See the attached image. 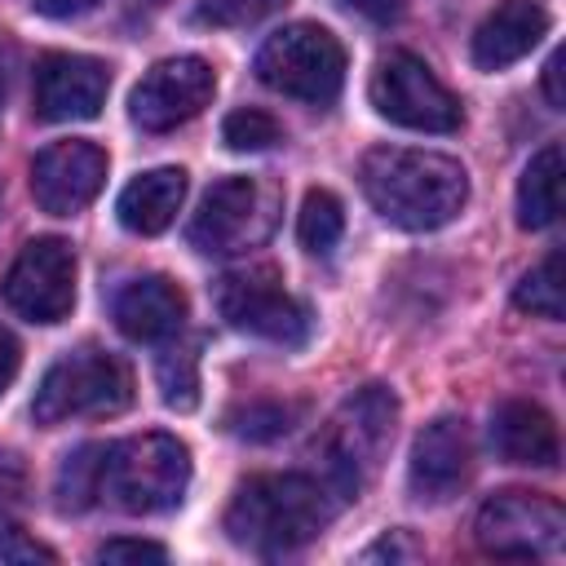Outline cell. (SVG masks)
Returning <instances> with one entry per match:
<instances>
[{
	"label": "cell",
	"mask_w": 566,
	"mask_h": 566,
	"mask_svg": "<svg viewBox=\"0 0 566 566\" xmlns=\"http://www.w3.org/2000/svg\"><path fill=\"white\" fill-rule=\"evenodd\" d=\"M517 310L535 314V318H562V252H548L535 270L522 274L517 292H513Z\"/></svg>",
	"instance_id": "23"
},
{
	"label": "cell",
	"mask_w": 566,
	"mask_h": 566,
	"mask_svg": "<svg viewBox=\"0 0 566 566\" xmlns=\"http://www.w3.org/2000/svg\"><path fill=\"white\" fill-rule=\"evenodd\" d=\"M217 93V75L203 57H164L155 62L133 97H128V115L142 133H168L186 119H195Z\"/></svg>",
	"instance_id": "12"
},
{
	"label": "cell",
	"mask_w": 566,
	"mask_h": 566,
	"mask_svg": "<svg viewBox=\"0 0 566 566\" xmlns=\"http://www.w3.org/2000/svg\"><path fill=\"white\" fill-rule=\"evenodd\" d=\"M128 402H133L128 363L106 349H75L44 371L31 416L35 424H66V420L119 416Z\"/></svg>",
	"instance_id": "5"
},
{
	"label": "cell",
	"mask_w": 566,
	"mask_h": 566,
	"mask_svg": "<svg viewBox=\"0 0 566 566\" xmlns=\"http://www.w3.org/2000/svg\"><path fill=\"white\" fill-rule=\"evenodd\" d=\"M363 557H367V562H376V557H389V562H407V557H416V544H407V539H402V531H394V535H385L380 544H371Z\"/></svg>",
	"instance_id": "32"
},
{
	"label": "cell",
	"mask_w": 566,
	"mask_h": 566,
	"mask_svg": "<svg viewBox=\"0 0 566 566\" xmlns=\"http://www.w3.org/2000/svg\"><path fill=\"white\" fill-rule=\"evenodd\" d=\"M164 557H168L164 544H155V539H128V535L106 539L97 548V562H111V566H119V562H164Z\"/></svg>",
	"instance_id": "28"
},
{
	"label": "cell",
	"mask_w": 566,
	"mask_h": 566,
	"mask_svg": "<svg viewBox=\"0 0 566 566\" xmlns=\"http://www.w3.org/2000/svg\"><path fill=\"white\" fill-rule=\"evenodd\" d=\"M394 420H398V398L385 385H367L336 407L323 438L314 442V455H318V478L340 500H354L363 482L376 473L385 447L394 442Z\"/></svg>",
	"instance_id": "3"
},
{
	"label": "cell",
	"mask_w": 566,
	"mask_h": 566,
	"mask_svg": "<svg viewBox=\"0 0 566 566\" xmlns=\"http://www.w3.org/2000/svg\"><path fill=\"white\" fill-rule=\"evenodd\" d=\"M349 9H358L363 18H371V22H394L398 13H402V0H345Z\"/></svg>",
	"instance_id": "33"
},
{
	"label": "cell",
	"mask_w": 566,
	"mask_h": 566,
	"mask_svg": "<svg viewBox=\"0 0 566 566\" xmlns=\"http://www.w3.org/2000/svg\"><path fill=\"white\" fill-rule=\"evenodd\" d=\"M562 212V146L548 142L544 150L531 155L517 181V226L522 230H544Z\"/></svg>",
	"instance_id": "20"
},
{
	"label": "cell",
	"mask_w": 566,
	"mask_h": 566,
	"mask_svg": "<svg viewBox=\"0 0 566 566\" xmlns=\"http://www.w3.org/2000/svg\"><path fill=\"white\" fill-rule=\"evenodd\" d=\"M0 296L27 323H62L75 305V252L66 239H31L0 279Z\"/></svg>",
	"instance_id": "11"
},
{
	"label": "cell",
	"mask_w": 566,
	"mask_h": 566,
	"mask_svg": "<svg viewBox=\"0 0 566 566\" xmlns=\"http://www.w3.org/2000/svg\"><path fill=\"white\" fill-rule=\"evenodd\" d=\"M102 455H106V447L88 442V447H80L75 455L62 460V469H57V504L66 513H84L93 500H102Z\"/></svg>",
	"instance_id": "21"
},
{
	"label": "cell",
	"mask_w": 566,
	"mask_h": 566,
	"mask_svg": "<svg viewBox=\"0 0 566 566\" xmlns=\"http://www.w3.org/2000/svg\"><path fill=\"white\" fill-rule=\"evenodd\" d=\"M279 221V195L261 177H221L190 217V248L208 256H234L270 239Z\"/></svg>",
	"instance_id": "7"
},
{
	"label": "cell",
	"mask_w": 566,
	"mask_h": 566,
	"mask_svg": "<svg viewBox=\"0 0 566 566\" xmlns=\"http://www.w3.org/2000/svg\"><path fill=\"white\" fill-rule=\"evenodd\" d=\"M544 93H548L553 106H566V97H562V53H553L544 62Z\"/></svg>",
	"instance_id": "35"
},
{
	"label": "cell",
	"mask_w": 566,
	"mask_h": 566,
	"mask_svg": "<svg viewBox=\"0 0 566 566\" xmlns=\"http://www.w3.org/2000/svg\"><path fill=\"white\" fill-rule=\"evenodd\" d=\"M256 75L283 97L327 106L345 84V49L318 22H292L274 31L256 53Z\"/></svg>",
	"instance_id": "6"
},
{
	"label": "cell",
	"mask_w": 566,
	"mask_h": 566,
	"mask_svg": "<svg viewBox=\"0 0 566 566\" xmlns=\"http://www.w3.org/2000/svg\"><path fill=\"white\" fill-rule=\"evenodd\" d=\"M345 500L318 473H256L239 482L226 509V535L261 557L310 544Z\"/></svg>",
	"instance_id": "1"
},
{
	"label": "cell",
	"mask_w": 566,
	"mask_h": 566,
	"mask_svg": "<svg viewBox=\"0 0 566 566\" xmlns=\"http://www.w3.org/2000/svg\"><path fill=\"white\" fill-rule=\"evenodd\" d=\"M22 495V464L0 447V509Z\"/></svg>",
	"instance_id": "31"
},
{
	"label": "cell",
	"mask_w": 566,
	"mask_h": 566,
	"mask_svg": "<svg viewBox=\"0 0 566 566\" xmlns=\"http://www.w3.org/2000/svg\"><path fill=\"white\" fill-rule=\"evenodd\" d=\"M279 137H283V128H279L265 111H252V106L230 111L226 124H221V142H226L230 150H270Z\"/></svg>",
	"instance_id": "26"
},
{
	"label": "cell",
	"mask_w": 566,
	"mask_h": 566,
	"mask_svg": "<svg viewBox=\"0 0 566 566\" xmlns=\"http://www.w3.org/2000/svg\"><path fill=\"white\" fill-rule=\"evenodd\" d=\"M0 562H57V553L40 539H27L18 526H0Z\"/></svg>",
	"instance_id": "29"
},
{
	"label": "cell",
	"mask_w": 566,
	"mask_h": 566,
	"mask_svg": "<svg viewBox=\"0 0 566 566\" xmlns=\"http://www.w3.org/2000/svg\"><path fill=\"white\" fill-rule=\"evenodd\" d=\"M371 106L398 128H416V133L460 128V97L416 53H389L376 62Z\"/></svg>",
	"instance_id": "9"
},
{
	"label": "cell",
	"mask_w": 566,
	"mask_h": 566,
	"mask_svg": "<svg viewBox=\"0 0 566 566\" xmlns=\"http://www.w3.org/2000/svg\"><path fill=\"white\" fill-rule=\"evenodd\" d=\"M18 367H22V345L13 340V332H9V327H0V394L13 385Z\"/></svg>",
	"instance_id": "30"
},
{
	"label": "cell",
	"mask_w": 566,
	"mask_h": 566,
	"mask_svg": "<svg viewBox=\"0 0 566 566\" xmlns=\"http://www.w3.org/2000/svg\"><path fill=\"white\" fill-rule=\"evenodd\" d=\"M190 486V451L172 433H133L102 455V500L119 513H168Z\"/></svg>",
	"instance_id": "4"
},
{
	"label": "cell",
	"mask_w": 566,
	"mask_h": 566,
	"mask_svg": "<svg viewBox=\"0 0 566 566\" xmlns=\"http://www.w3.org/2000/svg\"><path fill=\"white\" fill-rule=\"evenodd\" d=\"M106 186V150L93 142H53L31 159V195L49 217L84 212Z\"/></svg>",
	"instance_id": "13"
},
{
	"label": "cell",
	"mask_w": 566,
	"mask_h": 566,
	"mask_svg": "<svg viewBox=\"0 0 566 566\" xmlns=\"http://www.w3.org/2000/svg\"><path fill=\"white\" fill-rule=\"evenodd\" d=\"M4 93H9V40L0 35V111H4Z\"/></svg>",
	"instance_id": "36"
},
{
	"label": "cell",
	"mask_w": 566,
	"mask_h": 566,
	"mask_svg": "<svg viewBox=\"0 0 566 566\" xmlns=\"http://www.w3.org/2000/svg\"><path fill=\"white\" fill-rule=\"evenodd\" d=\"M181 199H186V172L181 168H150V172L133 177L119 190L115 212H119L124 230H133V234H159L181 212Z\"/></svg>",
	"instance_id": "19"
},
{
	"label": "cell",
	"mask_w": 566,
	"mask_h": 566,
	"mask_svg": "<svg viewBox=\"0 0 566 566\" xmlns=\"http://www.w3.org/2000/svg\"><path fill=\"white\" fill-rule=\"evenodd\" d=\"M106 88H111L106 62L84 57V53H44L35 62L31 102L40 119L75 124V119H93L106 106Z\"/></svg>",
	"instance_id": "14"
},
{
	"label": "cell",
	"mask_w": 566,
	"mask_h": 566,
	"mask_svg": "<svg viewBox=\"0 0 566 566\" xmlns=\"http://www.w3.org/2000/svg\"><path fill=\"white\" fill-rule=\"evenodd\" d=\"M296 234H301V248L305 252H332L345 234V208L332 190H310L305 203H301V217H296Z\"/></svg>",
	"instance_id": "22"
},
{
	"label": "cell",
	"mask_w": 566,
	"mask_h": 566,
	"mask_svg": "<svg viewBox=\"0 0 566 566\" xmlns=\"http://www.w3.org/2000/svg\"><path fill=\"white\" fill-rule=\"evenodd\" d=\"M469 460H473V442H469L464 420L460 416L429 420L416 433L411 464H407V478H411L416 500H429V504L451 500L464 486V478H469Z\"/></svg>",
	"instance_id": "15"
},
{
	"label": "cell",
	"mask_w": 566,
	"mask_h": 566,
	"mask_svg": "<svg viewBox=\"0 0 566 566\" xmlns=\"http://www.w3.org/2000/svg\"><path fill=\"white\" fill-rule=\"evenodd\" d=\"M292 420H296V407H292V402H274V398L243 402V407H234V411L226 416L230 433L252 438V442H265V438L287 433V429H292Z\"/></svg>",
	"instance_id": "24"
},
{
	"label": "cell",
	"mask_w": 566,
	"mask_h": 566,
	"mask_svg": "<svg viewBox=\"0 0 566 566\" xmlns=\"http://www.w3.org/2000/svg\"><path fill=\"white\" fill-rule=\"evenodd\" d=\"M548 35V9L539 0H500L473 31V66L478 71H504L522 62L539 40Z\"/></svg>",
	"instance_id": "17"
},
{
	"label": "cell",
	"mask_w": 566,
	"mask_h": 566,
	"mask_svg": "<svg viewBox=\"0 0 566 566\" xmlns=\"http://www.w3.org/2000/svg\"><path fill=\"white\" fill-rule=\"evenodd\" d=\"M111 318L128 340H172L186 323V292L164 274H137L111 296Z\"/></svg>",
	"instance_id": "16"
},
{
	"label": "cell",
	"mask_w": 566,
	"mask_h": 566,
	"mask_svg": "<svg viewBox=\"0 0 566 566\" xmlns=\"http://www.w3.org/2000/svg\"><path fill=\"white\" fill-rule=\"evenodd\" d=\"M473 535L491 557H548L566 539V513L539 491H500L478 509Z\"/></svg>",
	"instance_id": "10"
},
{
	"label": "cell",
	"mask_w": 566,
	"mask_h": 566,
	"mask_svg": "<svg viewBox=\"0 0 566 566\" xmlns=\"http://www.w3.org/2000/svg\"><path fill=\"white\" fill-rule=\"evenodd\" d=\"M491 447L509 464H531V469H553L562 455L557 424L539 402L509 398L491 411Z\"/></svg>",
	"instance_id": "18"
},
{
	"label": "cell",
	"mask_w": 566,
	"mask_h": 566,
	"mask_svg": "<svg viewBox=\"0 0 566 566\" xmlns=\"http://www.w3.org/2000/svg\"><path fill=\"white\" fill-rule=\"evenodd\" d=\"M199 354L195 345H177L159 358V389H164V402L177 407V411H190L199 402Z\"/></svg>",
	"instance_id": "25"
},
{
	"label": "cell",
	"mask_w": 566,
	"mask_h": 566,
	"mask_svg": "<svg viewBox=\"0 0 566 566\" xmlns=\"http://www.w3.org/2000/svg\"><path fill=\"white\" fill-rule=\"evenodd\" d=\"M358 181L371 208L402 230H438L469 199V177L451 155L411 150V146L367 150Z\"/></svg>",
	"instance_id": "2"
},
{
	"label": "cell",
	"mask_w": 566,
	"mask_h": 566,
	"mask_svg": "<svg viewBox=\"0 0 566 566\" xmlns=\"http://www.w3.org/2000/svg\"><path fill=\"white\" fill-rule=\"evenodd\" d=\"M287 0H199L195 18L208 27H252L270 13H279Z\"/></svg>",
	"instance_id": "27"
},
{
	"label": "cell",
	"mask_w": 566,
	"mask_h": 566,
	"mask_svg": "<svg viewBox=\"0 0 566 566\" xmlns=\"http://www.w3.org/2000/svg\"><path fill=\"white\" fill-rule=\"evenodd\" d=\"M217 310L230 327L274 345H301L310 336V310L283 287L270 265L230 270L217 283Z\"/></svg>",
	"instance_id": "8"
},
{
	"label": "cell",
	"mask_w": 566,
	"mask_h": 566,
	"mask_svg": "<svg viewBox=\"0 0 566 566\" xmlns=\"http://www.w3.org/2000/svg\"><path fill=\"white\" fill-rule=\"evenodd\" d=\"M97 0H31V9H40L44 18H75V13H88Z\"/></svg>",
	"instance_id": "34"
}]
</instances>
